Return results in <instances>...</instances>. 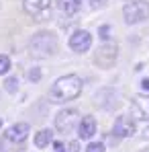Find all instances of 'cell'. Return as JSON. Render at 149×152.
Masks as SVG:
<instances>
[{"mask_svg": "<svg viewBox=\"0 0 149 152\" xmlns=\"http://www.w3.org/2000/svg\"><path fill=\"white\" fill-rule=\"evenodd\" d=\"M117 56H119V48H117L114 43H104L102 48L96 50L94 62L98 64L100 68H110V66L117 62Z\"/></svg>", "mask_w": 149, "mask_h": 152, "instance_id": "cell-5", "label": "cell"}, {"mask_svg": "<svg viewBox=\"0 0 149 152\" xmlns=\"http://www.w3.org/2000/svg\"><path fill=\"white\" fill-rule=\"evenodd\" d=\"M82 78L76 74H68V76H61L57 78L53 84H51V91H49V97L57 103H68L76 99L80 93H82Z\"/></svg>", "mask_w": 149, "mask_h": 152, "instance_id": "cell-1", "label": "cell"}, {"mask_svg": "<svg viewBox=\"0 0 149 152\" xmlns=\"http://www.w3.org/2000/svg\"><path fill=\"white\" fill-rule=\"evenodd\" d=\"M94 134H96V119H94L92 115H88V117H84V119L80 121V126H78V136H80L82 140H90Z\"/></svg>", "mask_w": 149, "mask_h": 152, "instance_id": "cell-10", "label": "cell"}, {"mask_svg": "<svg viewBox=\"0 0 149 152\" xmlns=\"http://www.w3.org/2000/svg\"><path fill=\"white\" fill-rule=\"evenodd\" d=\"M141 86H143V88H145V91H149V78H145V80H143V82H141Z\"/></svg>", "mask_w": 149, "mask_h": 152, "instance_id": "cell-22", "label": "cell"}, {"mask_svg": "<svg viewBox=\"0 0 149 152\" xmlns=\"http://www.w3.org/2000/svg\"><path fill=\"white\" fill-rule=\"evenodd\" d=\"M29 50L35 58H49L57 50V37L49 31H39L37 35L31 37Z\"/></svg>", "mask_w": 149, "mask_h": 152, "instance_id": "cell-2", "label": "cell"}, {"mask_svg": "<svg viewBox=\"0 0 149 152\" xmlns=\"http://www.w3.org/2000/svg\"><path fill=\"white\" fill-rule=\"evenodd\" d=\"M29 78H31V80H39V78H41V72H39V68H33V70L29 72Z\"/></svg>", "mask_w": 149, "mask_h": 152, "instance_id": "cell-19", "label": "cell"}, {"mask_svg": "<svg viewBox=\"0 0 149 152\" xmlns=\"http://www.w3.org/2000/svg\"><path fill=\"white\" fill-rule=\"evenodd\" d=\"M80 115L76 109H63L55 115V127L61 132V134H70L76 126H80Z\"/></svg>", "mask_w": 149, "mask_h": 152, "instance_id": "cell-4", "label": "cell"}, {"mask_svg": "<svg viewBox=\"0 0 149 152\" xmlns=\"http://www.w3.org/2000/svg\"><path fill=\"white\" fill-rule=\"evenodd\" d=\"M82 4H86V6H90V8H100L102 4H106V0H80Z\"/></svg>", "mask_w": 149, "mask_h": 152, "instance_id": "cell-18", "label": "cell"}, {"mask_svg": "<svg viewBox=\"0 0 149 152\" xmlns=\"http://www.w3.org/2000/svg\"><path fill=\"white\" fill-rule=\"evenodd\" d=\"M10 70V60L6 56H0V74H6Z\"/></svg>", "mask_w": 149, "mask_h": 152, "instance_id": "cell-16", "label": "cell"}, {"mask_svg": "<svg viewBox=\"0 0 149 152\" xmlns=\"http://www.w3.org/2000/svg\"><path fill=\"white\" fill-rule=\"evenodd\" d=\"M86 152H106V148H104L102 142H92V144H88Z\"/></svg>", "mask_w": 149, "mask_h": 152, "instance_id": "cell-17", "label": "cell"}, {"mask_svg": "<svg viewBox=\"0 0 149 152\" xmlns=\"http://www.w3.org/2000/svg\"><path fill=\"white\" fill-rule=\"evenodd\" d=\"M108 33H110V27H100V35H102V41L108 39Z\"/></svg>", "mask_w": 149, "mask_h": 152, "instance_id": "cell-20", "label": "cell"}, {"mask_svg": "<svg viewBox=\"0 0 149 152\" xmlns=\"http://www.w3.org/2000/svg\"><path fill=\"white\" fill-rule=\"evenodd\" d=\"M78 142H55L53 144V152H78Z\"/></svg>", "mask_w": 149, "mask_h": 152, "instance_id": "cell-14", "label": "cell"}, {"mask_svg": "<svg viewBox=\"0 0 149 152\" xmlns=\"http://www.w3.org/2000/svg\"><path fill=\"white\" fill-rule=\"evenodd\" d=\"M131 111L137 119H149V95H137L131 103Z\"/></svg>", "mask_w": 149, "mask_h": 152, "instance_id": "cell-9", "label": "cell"}, {"mask_svg": "<svg viewBox=\"0 0 149 152\" xmlns=\"http://www.w3.org/2000/svg\"><path fill=\"white\" fill-rule=\"evenodd\" d=\"M0 127H2V119H0Z\"/></svg>", "mask_w": 149, "mask_h": 152, "instance_id": "cell-23", "label": "cell"}, {"mask_svg": "<svg viewBox=\"0 0 149 152\" xmlns=\"http://www.w3.org/2000/svg\"><path fill=\"white\" fill-rule=\"evenodd\" d=\"M145 152H149V150H145Z\"/></svg>", "mask_w": 149, "mask_h": 152, "instance_id": "cell-24", "label": "cell"}, {"mask_svg": "<svg viewBox=\"0 0 149 152\" xmlns=\"http://www.w3.org/2000/svg\"><path fill=\"white\" fill-rule=\"evenodd\" d=\"M49 4L51 0H23V8L33 17H39L41 12H45L49 8Z\"/></svg>", "mask_w": 149, "mask_h": 152, "instance_id": "cell-11", "label": "cell"}, {"mask_svg": "<svg viewBox=\"0 0 149 152\" xmlns=\"http://www.w3.org/2000/svg\"><path fill=\"white\" fill-rule=\"evenodd\" d=\"M55 6H57V10L63 12V15H76V12L80 10L82 2H80V0H57Z\"/></svg>", "mask_w": 149, "mask_h": 152, "instance_id": "cell-12", "label": "cell"}, {"mask_svg": "<svg viewBox=\"0 0 149 152\" xmlns=\"http://www.w3.org/2000/svg\"><path fill=\"white\" fill-rule=\"evenodd\" d=\"M51 142H53V132L51 129H41V132L35 134V146L37 148H45Z\"/></svg>", "mask_w": 149, "mask_h": 152, "instance_id": "cell-13", "label": "cell"}, {"mask_svg": "<svg viewBox=\"0 0 149 152\" xmlns=\"http://www.w3.org/2000/svg\"><path fill=\"white\" fill-rule=\"evenodd\" d=\"M92 45V35L84 29H78L74 35L70 37V50L76 51V53H84V51L90 50Z\"/></svg>", "mask_w": 149, "mask_h": 152, "instance_id": "cell-7", "label": "cell"}, {"mask_svg": "<svg viewBox=\"0 0 149 152\" xmlns=\"http://www.w3.org/2000/svg\"><path fill=\"white\" fill-rule=\"evenodd\" d=\"M123 17H125V23H129V25L147 21L149 19V2H145V0H133V2L125 4Z\"/></svg>", "mask_w": 149, "mask_h": 152, "instance_id": "cell-3", "label": "cell"}, {"mask_svg": "<svg viewBox=\"0 0 149 152\" xmlns=\"http://www.w3.org/2000/svg\"><path fill=\"white\" fill-rule=\"evenodd\" d=\"M135 129H137L135 121H133L131 117L121 115V117L114 121V126H112V134H114L117 138H129V136H133V134H135Z\"/></svg>", "mask_w": 149, "mask_h": 152, "instance_id": "cell-8", "label": "cell"}, {"mask_svg": "<svg viewBox=\"0 0 149 152\" xmlns=\"http://www.w3.org/2000/svg\"><path fill=\"white\" fill-rule=\"evenodd\" d=\"M17 84H19V80L12 76V78H8V80L4 82V88H6L8 93H17Z\"/></svg>", "mask_w": 149, "mask_h": 152, "instance_id": "cell-15", "label": "cell"}, {"mask_svg": "<svg viewBox=\"0 0 149 152\" xmlns=\"http://www.w3.org/2000/svg\"><path fill=\"white\" fill-rule=\"evenodd\" d=\"M141 136H143V138H145V140H149V126L145 127V129H143V132H141Z\"/></svg>", "mask_w": 149, "mask_h": 152, "instance_id": "cell-21", "label": "cell"}, {"mask_svg": "<svg viewBox=\"0 0 149 152\" xmlns=\"http://www.w3.org/2000/svg\"><path fill=\"white\" fill-rule=\"evenodd\" d=\"M27 136H29V124L21 121V124H14V126H10L6 129L4 140L10 142V144H14V146H25Z\"/></svg>", "mask_w": 149, "mask_h": 152, "instance_id": "cell-6", "label": "cell"}]
</instances>
